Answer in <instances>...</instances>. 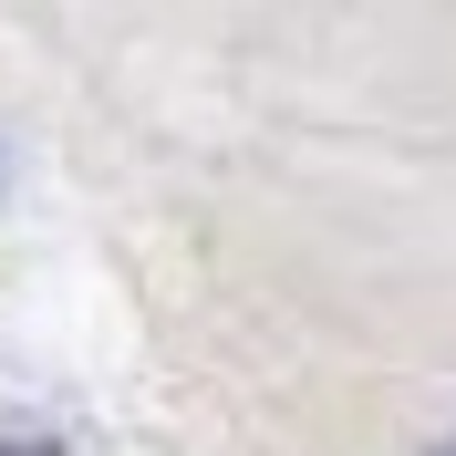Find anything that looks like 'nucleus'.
Segmentation results:
<instances>
[{"mask_svg": "<svg viewBox=\"0 0 456 456\" xmlns=\"http://www.w3.org/2000/svg\"><path fill=\"white\" fill-rule=\"evenodd\" d=\"M436 456H456V446H436Z\"/></svg>", "mask_w": 456, "mask_h": 456, "instance_id": "2", "label": "nucleus"}, {"mask_svg": "<svg viewBox=\"0 0 456 456\" xmlns=\"http://www.w3.org/2000/svg\"><path fill=\"white\" fill-rule=\"evenodd\" d=\"M0 456H53V446H0Z\"/></svg>", "mask_w": 456, "mask_h": 456, "instance_id": "1", "label": "nucleus"}]
</instances>
